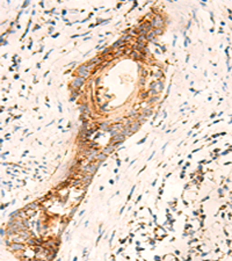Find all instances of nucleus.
Segmentation results:
<instances>
[{"instance_id":"obj_2","label":"nucleus","mask_w":232,"mask_h":261,"mask_svg":"<svg viewBox=\"0 0 232 261\" xmlns=\"http://www.w3.org/2000/svg\"><path fill=\"white\" fill-rule=\"evenodd\" d=\"M82 81H84V79H82V78H77V79L73 81V86L78 87V86H80V85L82 84Z\"/></svg>"},{"instance_id":"obj_1","label":"nucleus","mask_w":232,"mask_h":261,"mask_svg":"<svg viewBox=\"0 0 232 261\" xmlns=\"http://www.w3.org/2000/svg\"><path fill=\"white\" fill-rule=\"evenodd\" d=\"M152 24H153V26H156V27H159L160 24H163V20H161L160 18H157L156 20H153V21H152Z\"/></svg>"}]
</instances>
